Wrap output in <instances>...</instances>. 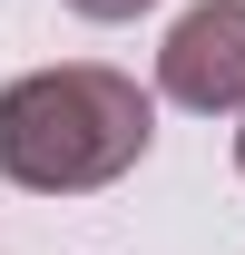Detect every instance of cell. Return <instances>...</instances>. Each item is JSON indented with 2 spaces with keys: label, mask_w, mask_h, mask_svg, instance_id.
<instances>
[{
  "label": "cell",
  "mask_w": 245,
  "mask_h": 255,
  "mask_svg": "<svg viewBox=\"0 0 245 255\" xmlns=\"http://www.w3.org/2000/svg\"><path fill=\"white\" fill-rule=\"evenodd\" d=\"M157 137V98L108 59L30 69L0 89V177L30 196H89L118 187Z\"/></svg>",
  "instance_id": "6da1fadb"
},
{
  "label": "cell",
  "mask_w": 245,
  "mask_h": 255,
  "mask_svg": "<svg viewBox=\"0 0 245 255\" xmlns=\"http://www.w3.org/2000/svg\"><path fill=\"white\" fill-rule=\"evenodd\" d=\"M157 98L196 118H245V0H196L157 39Z\"/></svg>",
  "instance_id": "7a4b0ae2"
},
{
  "label": "cell",
  "mask_w": 245,
  "mask_h": 255,
  "mask_svg": "<svg viewBox=\"0 0 245 255\" xmlns=\"http://www.w3.org/2000/svg\"><path fill=\"white\" fill-rule=\"evenodd\" d=\"M79 20H137V10H157V0H69Z\"/></svg>",
  "instance_id": "3957f363"
},
{
  "label": "cell",
  "mask_w": 245,
  "mask_h": 255,
  "mask_svg": "<svg viewBox=\"0 0 245 255\" xmlns=\"http://www.w3.org/2000/svg\"><path fill=\"white\" fill-rule=\"evenodd\" d=\"M236 167H245V128H236Z\"/></svg>",
  "instance_id": "277c9868"
}]
</instances>
